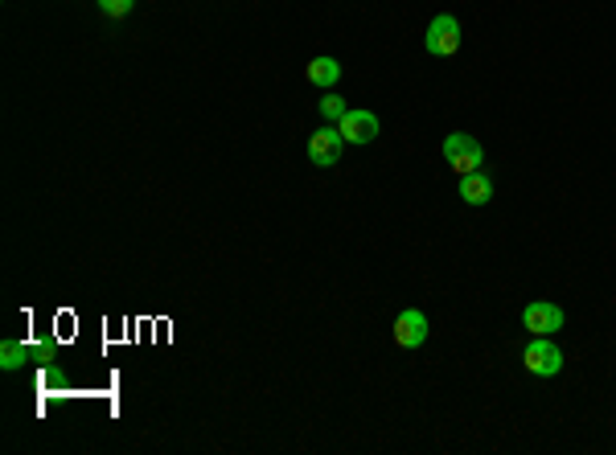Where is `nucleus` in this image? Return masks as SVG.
<instances>
[{"label":"nucleus","instance_id":"obj_1","mask_svg":"<svg viewBox=\"0 0 616 455\" xmlns=\"http://www.w3.org/2000/svg\"><path fill=\"white\" fill-rule=\"evenodd\" d=\"M444 160L452 164L457 177H465V172H477L481 164H485V148H481L477 136H468V132H452V136L444 140Z\"/></svg>","mask_w":616,"mask_h":455},{"label":"nucleus","instance_id":"obj_2","mask_svg":"<svg viewBox=\"0 0 616 455\" xmlns=\"http://www.w3.org/2000/svg\"><path fill=\"white\" fill-rule=\"evenodd\" d=\"M522 365L534 378H559L563 373V349L551 337H531V345L522 349Z\"/></svg>","mask_w":616,"mask_h":455},{"label":"nucleus","instance_id":"obj_3","mask_svg":"<svg viewBox=\"0 0 616 455\" xmlns=\"http://www.w3.org/2000/svg\"><path fill=\"white\" fill-rule=\"evenodd\" d=\"M424 45L432 58H452V53L460 50V21L452 12L432 17V25H427V33H424Z\"/></svg>","mask_w":616,"mask_h":455},{"label":"nucleus","instance_id":"obj_4","mask_svg":"<svg viewBox=\"0 0 616 455\" xmlns=\"http://www.w3.org/2000/svg\"><path fill=\"white\" fill-rule=\"evenodd\" d=\"M563 307L551 304V299H534V304L522 307V329L531 332V337H555V332L563 329Z\"/></svg>","mask_w":616,"mask_h":455},{"label":"nucleus","instance_id":"obj_5","mask_svg":"<svg viewBox=\"0 0 616 455\" xmlns=\"http://www.w3.org/2000/svg\"><path fill=\"white\" fill-rule=\"evenodd\" d=\"M341 148H345V136H341L337 124H320V132L308 136V160H312L317 169H333L341 160Z\"/></svg>","mask_w":616,"mask_h":455},{"label":"nucleus","instance_id":"obj_6","mask_svg":"<svg viewBox=\"0 0 616 455\" xmlns=\"http://www.w3.org/2000/svg\"><path fill=\"white\" fill-rule=\"evenodd\" d=\"M341 136H345V144H374L378 140V132H383V124H378V116L374 111H361V107H350L345 116H341Z\"/></svg>","mask_w":616,"mask_h":455},{"label":"nucleus","instance_id":"obj_7","mask_svg":"<svg viewBox=\"0 0 616 455\" xmlns=\"http://www.w3.org/2000/svg\"><path fill=\"white\" fill-rule=\"evenodd\" d=\"M427 332H432V324H427V316L419 307H403V312L394 316V345H399V349H419L427 340Z\"/></svg>","mask_w":616,"mask_h":455},{"label":"nucleus","instance_id":"obj_8","mask_svg":"<svg viewBox=\"0 0 616 455\" xmlns=\"http://www.w3.org/2000/svg\"><path fill=\"white\" fill-rule=\"evenodd\" d=\"M457 197L465 205H489V202H493V180L485 177V169L465 172V177H460V185H457Z\"/></svg>","mask_w":616,"mask_h":455},{"label":"nucleus","instance_id":"obj_9","mask_svg":"<svg viewBox=\"0 0 616 455\" xmlns=\"http://www.w3.org/2000/svg\"><path fill=\"white\" fill-rule=\"evenodd\" d=\"M337 78H341V62L337 58H329V53H320V58L308 62V83L317 86V91H333Z\"/></svg>","mask_w":616,"mask_h":455},{"label":"nucleus","instance_id":"obj_10","mask_svg":"<svg viewBox=\"0 0 616 455\" xmlns=\"http://www.w3.org/2000/svg\"><path fill=\"white\" fill-rule=\"evenodd\" d=\"M29 361H33V349L29 345H21V340H4V345H0V370L4 373L25 370Z\"/></svg>","mask_w":616,"mask_h":455},{"label":"nucleus","instance_id":"obj_11","mask_svg":"<svg viewBox=\"0 0 616 455\" xmlns=\"http://www.w3.org/2000/svg\"><path fill=\"white\" fill-rule=\"evenodd\" d=\"M317 107H320V119H325V124H341V116L350 111V103L341 95H333V91H325V95L317 99Z\"/></svg>","mask_w":616,"mask_h":455},{"label":"nucleus","instance_id":"obj_12","mask_svg":"<svg viewBox=\"0 0 616 455\" xmlns=\"http://www.w3.org/2000/svg\"><path fill=\"white\" fill-rule=\"evenodd\" d=\"M99 12H107V17H128L132 9H136V0H95Z\"/></svg>","mask_w":616,"mask_h":455},{"label":"nucleus","instance_id":"obj_13","mask_svg":"<svg viewBox=\"0 0 616 455\" xmlns=\"http://www.w3.org/2000/svg\"><path fill=\"white\" fill-rule=\"evenodd\" d=\"M33 357L42 361V365H45V361H53V345H42V349H33Z\"/></svg>","mask_w":616,"mask_h":455}]
</instances>
